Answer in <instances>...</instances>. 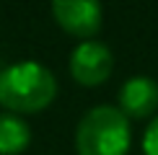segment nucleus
I'll return each mask as SVG.
<instances>
[{
	"label": "nucleus",
	"instance_id": "obj_6",
	"mask_svg": "<svg viewBox=\"0 0 158 155\" xmlns=\"http://www.w3.org/2000/svg\"><path fill=\"white\" fill-rule=\"evenodd\" d=\"M31 140V132L23 119L13 114H0V155L23 153Z\"/></svg>",
	"mask_w": 158,
	"mask_h": 155
},
{
	"label": "nucleus",
	"instance_id": "obj_1",
	"mask_svg": "<svg viewBox=\"0 0 158 155\" xmlns=\"http://www.w3.org/2000/svg\"><path fill=\"white\" fill-rule=\"evenodd\" d=\"M57 96L55 75L39 62H16L0 73V103L10 111H42Z\"/></svg>",
	"mask_w": 158,
	"mask_h": 155
},
{
	"label": "nucleus",
	"instance_id": "obj_7",
	"mask_svg": "<svg viewBox=\"0 0 158 155\" xmlns=\"http://www.w3.org/2000/svg\"><path fill=\"white\" fill-rule=\"evenodd\" d=\"M143 153L145 155H158V116L148 124L145 134H143Z\"/></svg>",
	"mask_w": 158,
	"mask_h": 155
},
{
	"label": "nucleus",
	"instance_id": "obj_3",
	"mask_svg": "<svg viewBox=\"0 0 158 155\" xmlns=\"http://www.w3.org/2000/svg\"><path fill=\"white\" fill-rule=\"evenodd\" d=\"M70 73L81 85H101L111 75V52L101 42H81L70 54Z\"/></svg>",
	"mask_w": 158,
	"mask_h": 155
},
{
	"label": "nucleus",
	"instance_id": "obj_5",
	"mask_svg": "<svg viewBox=\"0 0 158 155\" xmlns=\"http://www.w3.org/2000/svg\"><path fill=\"white\" fill-rule=\"evenodd\" d=\"M158 109V85L153 78L137 75L119 88V111L132 119H145Z\"/></svg>",
	"mask_w": 158,
	"mask_h": 155
},
{
	"label": "nucleus",
	"instance_id": "obj_2",
	"mask_svg": "<svg viewBox=\"0 0 158 155\" xmlns=\"http://www.w3.org/2000/svg\"><path fill=\"white\" fill-rule=\"evenodd\" d=\"M78 155H127L130 124L117 106H96L81 119L75 132Z\"/></svg>",
	"mask_w": 158,
	"mask_h": 155
},
{
	"label": "nucleus",
	"instance_id": "obj_4",
	"mask_svg": "<svg viewBox=\"0 0 158 155\" xmlns=\"http://www.w3.org/2000/svg\"><path fill=\"white\" fill-rule=\"evenodd\" d=\"M52 13L68 34L81 39H91L101 29V5L94 0H57Z\"/></svg>",
	"mask_w": 158,
	"mask_h": 155
}]
</instances>
